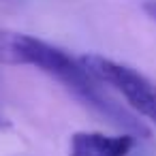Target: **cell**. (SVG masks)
<instances>
[{
    "instance_id": "4",
    "label": "cell",
    "mask_w": 156,
    "mask_h": 156,
    "mask_svg": "<svg viewBox=\"0 0 156 156\" xmlns=\"http://www.w3.org/2000/svg\"><path fill=\"white\" fill-rule=\"evenodd\" d=\"M143 11H145V13L156 22V0H147V2L143 5Z\"/></svg>"
},
{
    "instance_id": "5",
    "label": "cell",
    "mask_w": 156,
    "mask_h": 156,
    "mask_svg": "<svg viewBox=\"0 0 156 156\" xmlns=\"http://www.w3.org/2000/svg\"><path fill=\"white\" fill-rule=\"evenodd\" d=\"M0 126H5V120H2V115H0Z\"/></svg>"
},
{
    "instance_id": "2",
    "label": "cell",
    "mask_w": 156,
    "mask_h": 156,
    "mask_svg": "<svg viewBox=\"0 0 156 156\" xmlns=\"http://www.w3.org/2000/svg\"><path fill=\"white\" fill-rule=\"evenodd\" d=\"M79 60L101 83L113 88L128 103V107L156 124V86L145 75L98 54H86Z\"/></svg>"
},
{
    "instance_id": "3",
    "label": "cell",
    "mask_w": 156,
    "mask_h": 156,
    "mask_svg": "<svg viewBox=\"0 0 156 156\" xmlns=\"http://www.w3.org/2000/svg\"><path fill=\"white\" fill-rule=\"evenodd\" d=\"M135 147V135H105L79 130L71 137L69 156H128Z\"/></svg>"
},
{
    "instance_id": "1",
    "label": "cell",
    "mask_w": 156,
    "mask_h": 156,
    "mask_svg": "<svg viewBox=\"0 0 156 156\" xmlns=\"http://www.w3.org/2000/svg\"><path fill=\"white\" fill-rule=\"evenodd\" d=\"M0 64L37 66L39 71L58 79L83 105L92 107L94 111L103 113L105 118H109L111 122H115L120 126L135 128V130L147 135V130L141 124H137L122 107L111 103L101 92V81L83 66V62L79 58H73L69 51H64L43 39H37V37H30L24 32L0 30Z\"/></svg>"
}]
</instances>
